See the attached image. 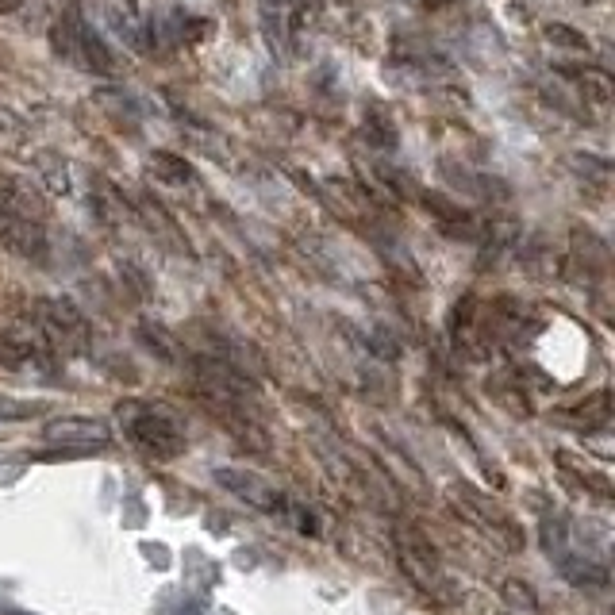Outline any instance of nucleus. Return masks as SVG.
Listing matches in <instances>:
<instances>
[{"mask_svg": "<svg viewBox=\"0 0 615 615\" xmlns=\"http://www.w3.org/2000/svg\"><path fill=\"white\" fill-rule=\"evenodd\" d=\"M323 0H262L258 4V20L262 35L273 47V54H289L300 43V31L320 16Z\"/></svg>", "mask_w": 615, "mask_h": 615, "instance_id": "f257e3e1", "label": "nucleus"}, {"mask_svg": "<svg viewBox=\"0 0 615 615\" xmlns=\"http://www.w3.org/2000/svg\"><path fill=\"white\" fill-rule=\"evenodd\" d=\"M216 481H220L227 492H235V496H243L250 508H262V512H281L285 508V500H281V492L273 489L266 477H258V473H250V469H231L223 466L216 469Z\"/></svg>", "mask_w": 615, "mask_h": 615, "instance_id": "f03ea898", "label": "nucleus"}, {"mask_svg": "<svg viewBox=\"0 0 615 615\" xmlns=\"http://www.w3.org/2000/svg\"><path fill=\"white\" fill-rule=\"evenodd\" d=\"M131 439L158 458H173L181 450V431L173 427V419L158 416V412H139L131 419Z\"/></svg>", "mask_w": 615, "mask_h": 615, "instance_id": "7ed1b4c3", "label": "nucleus"}, {"mask_svg": "<svg viewBox=\"0 0 615 615\" xmlns=\"http://www.w3.org/2000/svg\"><path fill=\"white\" fill-rule=\"evenodd\" d=\"M47 439L50 443L85 450V446H104L108 439H112V431H108V423H100V419L66 416V419H54V423H47Z\"/></svg>", "mask_w": 615, "mask_h": 615, "instance_id": "20e7f679", "label": "nucleus"}, {"mask_svg": "<svg viewBox=\"0 0 615 615\" xmlns=\"http://www.w3.org/2000/svg\"><path fill=\"white\" fill-rule=\"evenodd\" d=\"M0 243L8 246V250H16V254H24V258H35V262L47 258L43 231L31 220H24V216H12V212H0Z\"/></svg>", "mask_w": 615, "mask_h": 615, "instance_id": "39448f33", "label": "nucleus"}, {"mask_svg": "<svg viewBox=\"0 0 615 615\" xmlns=\"http://www.w3.org/2000/svg\"><path fill=\"white\" fill-rule=\"evenodd\" d=\"M77 66H85V70H93V74L108 77L116 70V58H112V50L104 47V39H100L93 27L81 20V47H77Z\"/></svg>", "mask_w": 615, "mask_h": 615, "instance_id": "423d86ee", "label": "nucleus"}, {"mask_svg": "<svg viewBox=\"0 0 615 615\" xmlns=\"http://www.w3.org/2000/svg\"><path fill=\"white\" fill-rule=\"evenodd\" d=\"M108 16H112V27L120 31V39L127 43V47H135V50L150 47V24L135 12V8H131V4H112Z\"/></svg>", "mask_w": 615, "mask_h": 615, "instance_id": "0eeeda50", "label": "nucleus"}, {"mask_svg": "<svg viewBox=\"0 0 615 615\" xmlns=\"http://www.w3.org/2000/svg\"><path fill=\"white\" fill-rule=\"evenodd\" d=\"M150 170H154L158 181H166V185H189L193 181V166L185 158L170 154V150H154L150 154Z\"/></svg>", "mask_w": 615, "mask_h": 615, "instance_id": "6e6552de", "label": "nucleus"}, {"mask_svg": "<svg viewBox=\"0 0 615 615\" xmlns=\"http://www.w3.org/2000/svg\"><path fill=\"white\" fill-rule=\"evenodd\" d=\"M542 39H546L554 50H566V54H589L592 50L589 35L577 31V27H569V24H546L542 27Z\"/></svg>", "mask_w": 615, "mask_h": 615, "instance_id": "1a4fd4ad", "label": "nucleus"}, {"mask_svg": "<svg viewBox=\"0 0 615 615\" xmlns=\"http://www.w3.org/2000/svg\"><path fill=\"white\" fill-rule=\"evenodd\" d=\"M577 81H581V93H585L592 104H612V97H615L612 74H604V70H581Z\"/></svg>", "mask_w": 615, "mask_h": 615, "instance_id": "9d476101", "label": "nucleus"}, {"mask_svg": "<svg viewBox=\"0 0 615 615\" xmlns=\"http://www.w3.org/2000/svg\"><path fill=\"white\" fill-rule=\"evenodd\" d=\"M35 166L43 170V181H47V189L54 193V197L70 193V173H66V162H62L58 154H39Z\"/></svg>", "mask_w": 615, "mask_h": 615, "instance_id": "9b49d317", "label": "nucleus"}, {"mask_svg": "<svg viewBox=\"0 0 615 615\" xmlns=\"http://www.w3.org/2000/svg\"><path fill=\"white\" fill-rule=\"evenodd\" d=\"M47 404L43 400H16V396H0V423H20V419L39 416Z\"/></svg>", "mask_w": 615, "mask_h": 615, "instance_id": "f8f14e48", "label": "nucleus"}, {"mask_svg": "<svg viewBox=\"0 0 615 615\" xmlns=\"http://www.w3.org/2000/svg\"><path fill=\"white\" fill-rule=\"evenodd\" d=\"M216 35V20H204V16H193V20H185V24L177 27V39L185 43V47H200V43H208Z\"/></svg>", "mask_w": 615, "mask_h": 615, "instance_id": "ddd939ff", "label": "nucleus"}, {"mask_svg": "<svg viewBox=\"0 0 615 615\" xmlns=\"http://www.w3.org/2000/svg\"><path fill=\"white\" fill-rule=\"evenodd\" d=\"M366 135H369V143H373V147H393L396 143V127L389 123V116H385L381 108H373V112H369Z\"/></svg>", "mask_w": 615, "mask_h": 615, "instance_id": "4468645a", "label": "nucleus"}, {"mask_svg": "<svg viewBox=\"0 0 615 615\" xmlns=\"http://www.w3.org/2000/svg\"><path fill=\"white\" fill-rule=\"evenodd\" d=\"M508 600H512V604H519V608H527V612H531V608H535V596H531V592L527 589H519L516 581H508Z\"/></svg>", "mask_w": 615, "mask_h": 615, "instance_id": "2eb2a0df", "label": "nucleus"}, {"mask_svg": "<svg viewBox=\"0 0 615 615\" xmlns=\"http://www.w3.org/2000/svg\"><path fill=\"white\" fill-rule=\"evenodd\" d=\"M419 4H423V8H450L454 0H419Z\"/></svg>", "mask_w": 615, "mask_h": 615, "instance_id": "dca6fc26", "label": "nucleus"}, {"mask_svg": "<svg viewBox=\"0 0 615 615\" xmlns=\"http://www.w3.org/2000/svg\"><path fill=\"white\" fill-rule=\"evenodd\" d=\"M12 8H20V0H0V12H12Z\"/></svg>", "mask_w": 615, "mask_h": 615, "instance_id": "f3484780", "label": "nucleus"}, {"mask_svg": "<svg viewBox=\"0 0 615 615\" xmlns=\"http://www.w3.org/2000/svg\"><path fill=\"white\" fill-rule=\"evenodd\" d=\"M0 615H27V612H0Z\"/></svg>", "mask_w": 615, "mask_h": 615, "instance_id": "a211bd4d", "label": "nucleus"}]
</instances>
